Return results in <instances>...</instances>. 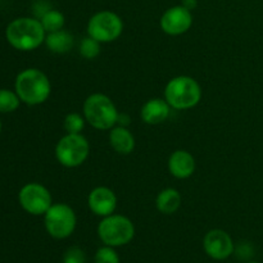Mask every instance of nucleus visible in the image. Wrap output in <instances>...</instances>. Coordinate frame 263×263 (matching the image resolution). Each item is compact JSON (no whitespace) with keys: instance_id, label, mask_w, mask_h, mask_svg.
Masks as SVG:
<instances>
[{"instance_id":"1","label":"nucleus","mask_w":263,"mask_h":263,"mask_svg":"<svg viewBox=\"0 0 263 263\" xmlns=\"http://www.w3.org/2000/svg\"><path fill=\"white\" fill-rule=\"evenodd\" d=\"M5 37L14 49L31 51L45 43L46 31L39 20L22 17L12 21L5 30Z\"/></svg>"},{"instance_id":"2","label":"nucleus","mask_w":263,"mask_h":263,"mask_svg":"<svg viewBox=\"0 0 263 263\" xmlns=\"http://www.w3.org/2000/svg\"><path fill=\"white\" fill-rule=\"evenodd\" d=\"M14 87L21 102L28 105L43 104L50 97L51 91L48 76L37 68H27L20 72Z\"/></svg>"},{"instance_id":"3","label":"nucleus","mask_w":263,"mask_h":263,"mask_svg":"<svg viewBox=\"0 0 263 263\" xmlns=\"http://www.w3.org/2000/svg\"><path fill=\"white\" fill-rule=\"evenodd\" d=\"M202 90L193 77L177 76L164 89V99L175 109H190L200 102Z\"/></svg>"},{"instance_id":"4","label":"nucleus","mask_w":263,"mask_h":263,"mask_svg":"<svg viewBox=\"0 0 263 263\" xmlns=\"http://www.w3.org/2000/svg\"><path fill=\"white\" fill-rule=\"evenodd\" d=\"M115 103L104 94H91L84 103V117L97 130H110L118 121Z\"/></svg>"},{"instance_id":"5","label":"nucleus","mask_w":263,"mask_h":263,"mask_svg":"<svg viewBox=\"0 0 263 263\" xmlns=\"http://www.w3.org/2000/svg\"><path fill=\"white\" fill-rule=\"evenodd\" d=\"M98 236L104 246L122 247L130 243L135 236V226L130 218L122 215L103 217L98 225Z\"/></svg>"},{"instance_id":"6","label":"nucleus","mask_w":263,"mask_h":263,"mask_svg":"<svg viewBox=\"0 0 263 263\" xmlns=\"http://www.w3.org/2000/svg\"><path fill=\"white\" fill-rule=\"evenodd\" d=\"M89 153V141L81 134H67L55 146L57 161L67 168L81 166L87 159Z\"/></svg>"},{"instance_id":"7","label":"nucleus","mask_w":263,"mask_h":263,"mask_svg":"<svg viewBox=\"0 0 263 263\" xmlns=\"http://www.w3.org/2000/svg\"><path fill=\"white\" fill-rule=\"evenodd\" d=\"M44 217L46 233L54 239H67L76 229L77 218L74 211L64 203L51 204Z\"/></svg>"},{"instance_id":"8","label":"nucleus","mask_w":263,"mask_h":263,"mask_svg":"<svg viewBox=\"0 0 263 263\" xmlns=\"http://www.w3.org/2000/svg\"><path fill=\"white\" fill-rule=\"evenodd\" d=\"M123 30L120 15L110 10H102L92 15L87 23V33L99 43H110L117 40Z\"/></svg>"},{"instance_id":"9","label":"nucleus","mask_w":263,"mask_h":263,"mask_svg":"<svg viewBox=\"0 0 263 263\" xmlns=\"http://www.w3.org/2000/svg\"><path fill=\"white\" fill-rule=\"evenodd\" d=\"M18 200L23 210L33 216L45 215L51 207V194L44 185L37 182L26 184L18 194Z\"/></svg>"},{"instance_id":"10","label":"nucleus","mask_w":263,"mask_h":263,"mask_svg":"<svg viewBox=\"0 0 263 263\" xmlns=\"http://www.w3.org/2000/svg\"><path fill=\"white\" fill-rule=\"evenodd\" d=\"M161 28L171 36H179L187 32L193 25V15L190 9L184 5H176L167 9L161 17Z\"/></svg>"},{"instance_id":"11","label":"nucleus","mask_w":263,"mask_h":263,"mask_svg":"<svg viewBox=\"0 0 263 263\" xmlns=\"http://www.w3.org/2000/svg\"><path fill=\"white\" fill-rule=\"evenodd\" d=\"M203 248L208 257L216 261H223L234 253V241L226 231L215 229L205 234Z\"/></svg>"},{"instance_id":"12","label":"nucleus","mask_w":263,"mask_h":263,"mask_svg":"<svg viewBox=\"0 0 263 263\" xmlns=\"http://www.w3.org/2000/svg\"><path fill=\"white\" fill-rule=\"evenodd\" d=\"M87 204L94 215L107 217L113 215L117 207V197L115 193L105 186H98L87 197Z\"/></svg>"},{"instance_id":"13","label":"nucleus","mask_w":263,"mask_h":263,"mask_svg":"<svg viewBox=\"0 0 263 263\" xmlns=\"http://www.w3.org/2000/svg\"><path fill=\"white\" fill-rule=\"evenodd\" d=\"M168 170L176 179H187L195 171V159L189 152L176 151L170 156Z\"/></svg>"},{"instance_id":"14","label":"nucleus","mask_w":263,"mask_h":263,"mask_svg":"<svg viewBox=\"0 0 263 263\" xmlns=\"http://www.w3.org/2000/svg\"><path fill=\"white\" fill-rule=\"evenodd\" d=\"M171 105L166 102V99H151L141 108V120L148 125H158L164 122L170 116Z\"/></svg>"},{"instance_id":"15","label":"nucleus","mask_w":263,"mask_h":263,"mask_svg":"<svg viewBox=\"0 0 263 263\" xmlns=\"http://www.w3.org/2000/svg\"><path fill=\"white\" fill-rule=\"evenodd\" d=\"M109 143L117 153L125 154V156L130 154L135 148V138L125 126L110 128Z\"/></svg>"},{"instance_id":"16","label":"nucleus","mask_w":263,"mask_h":263,"mask_svg":"<svg viewBox=\"0 0 263 263\" xmlns=\"http://www.w3.org/2000/svg\"><path fill=\"white\" fill-rule=\"evenodd\" d=\"M157 210L164 215H172L181 205V195L174 187L162 190L156 199Z\"/></svg>"},{"instance_id":"17","label":"nucleus","mask_w":263,"mask_h":263,"mask_svg":"<svg viewBox=\"0 0 263 263\" xmlns=\"http://www.w3.org/2000/svg\"><path fill=\"white\" fill-rule=\"evenodd\" d=\"M45 44L49 50L53 53H67L73 45V37L67 31L59 30L55 32L48 33L45 37Z\"/></svg>"},{"instance_id":"18","label":"nucleus","mask_w":263,"mask_h":263,"mask_svg":"<svg viewBox=\"0 0 263 263\" xmlns=\"http://www.w3.org/2000/svg\"><path fill=\"white\" fill-rule=\"evenodd\" d=\"M40 22L43 25L44 30L48 33L55 32V31L63 30L64 26V15L57 9H49L41 15Z\"/></svg>"},{"instance_id":"19","label":"nucleus","mask_w":263,"mask_h":263,"mask_svg":"<svg viewBox=\"0 0 263 263\" xmlns=\"http://www.w3.org/2000/svg\"><path fill=\"white\" fill-rule=\"evenodd\" d=\"M21 99L17 92L8 89H0V113L14 112L20 107Z\"/></svg>"},{"instance_id":"20","label":"nucleus","mask_w":263,"mask_h":263,"mask_svg":"<svg viewBox=\"0 0 263 263\" xmlns=\"http://www.w3.org/2000/svg\"><path fill=\"white\" fill-rule=\"evenodd\" d=\"M100 53V43L95 39L85 37L80 44V54L86 59H94L99 55Z\"/></svg>"},{"instance_id":"21","label":"nucleus","mask_w":263,"mask_h":263,"mask_svg":"<svg viewBox=\"0 0 263 263\" xmlns=\"http://www.w3.org/2000/svg\"><path fill=\"white\" fill-rule=\"evenodd\" d=\"M85 127V120L79 113H69L64 118V130L67 134H81Z\"/></svg>"},{"instance_id":"22","label":"nucleus","mask_w":263,"mask_h":263,"mask_svg":"<svg viewBox=\"0 0 263 263\" xmlns=\"http://www.w3.org/2000/svg\"><path fill=\"white\" fill-rule=\"evenodd\" d=\"M94 263H120V256L113 247L104 246L95 253Z\"/></svg>"},{"instance_id":"23","label":"nucleus","mask_w":263,"mask_h":263,"mask_svg":"<svg viewBox=\"0 0 263 263\" xmlns=\"http://www.w3.org/2000/svg\"><path fill=\"white\" fill-rule=\"evenodd\" d=\"M86 262V256L85 252L79 247H71L67 249L63 256V263H85Z\"/></svg>"},{"instance_id":"24","label":"nucleus","mask_w":263,"mask_h":263,"mask_svg":"<svg viewBox=\"0 0 263 263\" xmlns=\"http://www.w3.org/2000/svg\"><path fill=\"white\" fill-rule=\"evenodd\" d=\"M184 7H186L187 9H192V8H195L197 5V2L195 0H184Z\"/></svg>"},{"instance_id":"25","label":"nucleus","mask_w":263,"mask_h":263,"mask_svg":"<svg viewBox=\"0 0 263 263\" xmlns=\"http://www.w3.org/2000/svg\"><path fill=\"white\" fill-rule=\"evenodd\" d=\"M0 133H2V121H0Z\"/></svg>"},{"instance_id":"26","label":"nucleus","mask_w":263,"mask_h":263,"mask_svg":"<svg viewBox=\"0 0 263 263\" xmlns=\"http://www.w3.org/2000/svg\"><path fill=\"white\" fill-rule=\"evenodd\" d=\"M247 263H259V262H247Z\"/></svg>"}]
</instances>
